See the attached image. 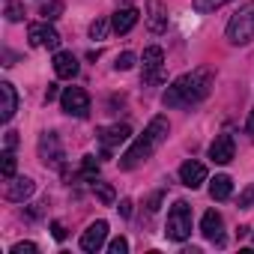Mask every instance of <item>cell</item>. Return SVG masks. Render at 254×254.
Listing matches in <instances>:
<instances>
[{"label":"cell","mask_w":254,"mask_h":254,"mask_svg":"<svg viewBox=\"0 0 254 254\" xmlns=\"http://www.w3.org/2000/svg\"><path fill=\"white\" fill-rule=\"evenodd\" d=\"M212 90V72L209 69H194L180 75L162 96L165 108H191L197 102H203Z\"/></svg>","instance_id":"cell-1"},{"label":"cell","mask_w":254,"mask_h":254,"mask_svg":"<svg viewBox=\"0 0 254 254\" xmlns=\"http://www.w3.org/2000/svg\"><path fill=\"white\" fill-rule=\"evenodd\" d=\"M168 129H171V126H168L165 117H153L150 126L144 129V135H141L129 150H126V156L120 159V168H123V171H132V168H138L141 162H147V159L162 147V141L168 138Z\"/></svg>","instance_id":"cell-2"},{"label":"cell","mask_w":254,"mask_h":254,"mask_svg":"<svg viewBox=\"0 0 254 254\" xmlns=\"http://www.w3.org/2000/svg\"><path fill=\"white\" fill-rule=\"evenodd\" d=\"M254 39V0L242 6L230 21H227V42L233 45H248Z\"/></svg>","instance_id":"cell-3"},{"label":"cell","mask_w":254,"mask_h":254,"mask_svg":"<svg viewBox=\"0 0 254 254\" xmlns=\"http://www.w3.org/2000/svg\"><path fill=\"white\" fill-rule=\"evenodd\" d=\"M168 239L174 242H186L191 236V206L186 200H177L168 212V227H165Z\"/></svg>","instance_id":"cell-4"},{"label":"cell","mask_w":254,"mask_h":254,"mask_svg":"<svg viewBox=\"0 0 254 254\" xmlns=\"http://www.w3.org/2000/svg\"><path fill=\"white\" fill-rule=\"evenodd\" d=\"M60 105H63V111L69 117H87L90 114V96L81 87H66L60 93Z\"/></svg>","instance_id":"cell-5"},{"label":"cell","mask_w":254,"mask_h":254,"mask_svg":"<svg viewBox=\"0 0 254 254\" xmlns=\"http://www.w3.org/2000/svg\"><path fill=\"white\" fill-rule=\"evenodd\" d=\"M132 138V129L126 123H117V126H105L99 129V141H102V159H111V150L120 147L123 141Z\"/></svg>","instance_id":"cell-6"},{"label":"cell","mask_w":254,"mask_h":254,"mask_svg":"<svg viewBox=\"0 0 254 254\" xmlns=\"http://www.w3.org/2000/svg\"><path fill=\"white\" fill-rule=\"evenodd\" d=\"M162 63H165V51L159 45H150L144 51V84H162Z\"/></svg>","instance_id":"cell-7"},{"label":"cell","mask_w":254,"mask_h":254,"mask_svg":"<svg viewBox=\"0 0 254 254\" xmlns=\"http://www.w3.org/2000/svg\"><path fill=\"white\" fill-rule=\"evenodd\" d=\"M27 36H30V45H36V48H57V45H60V33H57L48 21L30 24V27H27Z\"/></svg>","instance_id":"cell-8"},{"label":"cell","mask_w":254,"mask_h":254,"mask_svg":"<svg viewBox=\"0 0 254 254\" xmlns=\"http://www.w3.org/2000/svg\"><path fill=\"white\" fill-rule=\"evenodd\" d=\"M39 156H42V162L51 165V168H60V165H63V147H60V141H57L54 132H45V135L39 138Z\"/></svg>","instance_id":"cell-9"},{"label":"cell","mask_w":254,"mask_h":254,"mask_svg":"<svg viewBox=\"0 0 254 254\" xmlns=\"http://www.w3.org/2000/svg\"><path fill=\"white\" fill-rule=\"evenodd\" d=\"M105 236H108V221H93L84 233H81V248L84 251H99L105 245Z\"/></svg>","instance_id":"cell-10"},{"label":"cell","mask_w":254,"mask_h":254,"mask_svg":"<svg viewBox=\"0 0 254 254\" xmlns=\"http://www.w3.org/2000/svg\"><path fill=\"white\" fill-rule=\"evenodd\" d=\"M233 138L230 135H218L212 144H209V159L215 162V165H227V162H233Z\"/></svg>","instance_id":"cell-11"},{"label":"cell","mask_w":254,"mask_h":254,"mask_svg":"<svg viewBox=\"0 0 254 254\" xmlns=\"http://www.w3.org/2000/svg\"><path fill=\"white\" fill-rule=\"evenodd\" d=\"M180 183L189 186V189H200L206 183V168L200 162H183L180 168Z\"/></svg>","instance_id":"cell-12"},{"label":"cell","mask_w":254,"mask_h":254,"mask_svg":"<svg viewBox=\"0 0 254 254\" xmlns=\"http://www.w3.org/2000/svg\"><path fill=\"white\" fill-rule=\"evenodd\" d=\"M0 99H3V105H0V120L9 123L15 117V111H18V93H15V87L9 81L0 84Z\"/></svg>","instance_id":"cell-13"},{"label":"cell","mask_w":254,"mask_h":254,"mask_svg":"<svg viewBox=\"0 0 254 254\" xmlns=\"http://www.w3.org/2000/svg\"><path fill=\"white\" fill-rule=\"evenodd\" d=\"M33 191H36V183H33L30 177H18V180H12V183L6 186V200L24 203V200H27Z\"/></svg>","instance_id":"cell-14"},{"label":"cell","mask_w":254,"mask_h":254,"mask_svg":"<svg viewBox=\"0 0 254 254\" xmlns=\"http://www.w3.org/2000/svg\"><path fill=\"white\" fill-rule=\"evenodd\" d=\"M54 72H57V78L72 81V78L78 75V60H75V54H72V51H57V54H54Z\"/></svg>","instance_id":"cell-15"},{"label":"cell","mask_w":254,"mask_h":254,"mask_svg":"<svg viewBox=\"0 0 254 254\" xmlns=\"http://www.w3.org/2000/svg\"><path fill=\"white\" fill-rule=\"evenodd\" d=\"M147 24L153 33H165L168 30V12L162 6V0H150L147 3Z\"/></svg>","instance_id":"cell-16"},{"label":"cell","mask_w":254,"mask_h":254,"mask_svg":"<svg viewBox=\"0 0 254 254\" xmlns=\"http://www.w3.org/2000/svg\"><path fill=\"white\" fill-rule=\"evenodd\" d=\"M138 18H141V12H138V9L126 6V9L114 12V21H111V27H114L117 33H129V30H132V27L138 24Z\"/></svg>","instance_id":"cell-17"},{"label":"cell","mask_w":254,"mask_h":254,"mask_svg":"<svg viewBox=\"0 0 254 254\" xmlns=\"http://www.w3.org/2000/svg\"><path fill=\"white\" fill-rule=\"evenodd\" d=\"M200 233H203L206 239H212V242H221V215H218L215 209L203 212V218H200Z\"/></svg>","instance_id":"cell-18"},{"label":"cell","mask_w":254,"mask_h":254,"mask_svg":"<svg viewBox=\"0 0 254 254\" xmlns=\"http://www.w3.org/2000/svg\"><path fill=\"white\" fill-rule=\"evenodd\" d=\"M209 194H212V200H227V197L233 194V180H230L227 174H218V177L209 183Z\"/></svg>","instance_id":"cell-19"},{"label":"cell","mask_w":254,"mask_h":254,"mask_svg":"<svg viewBox=\"0 0 254 254\" xmlns=\"http://www.w3.org/2000/svg\"><path fill=\"white\" fill-rule=\"evenodd\" d=\"M60 12H63V0H48V3H42V9H39V15H42L45 21L60 18Z\"/></svg>","instance_id":"cell-20"},{"label":"cell","mask_w":254,"mask_h":254,"mask_svg":"<svg viewBox=\"0 0 254 254\" xmlns=\"http://www.w3.org/2000/svg\"><path fill=\"white\" fill-rule=\"evenodd\" d=\"M81 177H84V180H96V177H99V162H96V156H84V159H81Z\"/></svg>","instance_id":"cell-21"},{"label":"cell","mask_w":254,"mask_h":254,"mask_svg":"<svg viewBox=\"0 0 254 254\" xmlns=\"http://www.w3.org/2000/svg\"><path fill=\"white\" fill-rule=\"evenodd\" d=\"M93 191H96V197L105 203V206H114V200H117V194H114V189L108 186V183H96L93 186Z\"/></svg>","instance_id":"cell-22"},{"label":"cell","mask_w":254,"mask_h":254,"mask_svg":"<svg viewBox=\"0 0 254 254\" xmlns=\"http://www.w3.org/2000/svg\"><path fill=\"white\" fill-rule=\"evenodd\" d=\"M0 159H3V162H0V171H3V177L12 180V177H15V156H12V150H6Z\"/></svg>","instance_id":"cell-23"},{"label":"cell","mask_w":254,"mask_h":254,"mask_svg":"<svg viewBox=\"0 0 254 254\" xmlns=\"http://www.w3.org/2000/svg\"><path fill=\"white\" fill-rule=\"evenodd\" d=\"M108 18H96L93 24H90V39H105L108 36Z\"/></svg>","instance_id":"cell-24"},{"label":"cell","mask_w":254,"mask_h":254,"mask_svg":"<svg viewBox=\"0 0 254 254\" xmlns=\"http://www.w3.org/2000/svg\"><path fill=\"white\" fill-rule=\"evenodd\" d=\"M224 3H230V0H194V9H197V12H215V9H221Z\"/></svg>","instance_id":"cell-25"},{"label":"cell","mask_w":254,"mask_h":254,"mask_svg":"<svg viewBox=\"0 0 254 254\" xmlns=\"http://www.w3.org/2000/svg\"><path fill=\"white\" fill-rule=\"evenodd\" d=\"M6 18L9 21H21L24 18V6L18 3V0H6Z\"/></svg>","instance_id":"cell-26"},{"label":"cell","mask_w":254,"mask_h":254,"mask_svg":"<svg viewBox=\"0 0 254 254\" xmlns=\"http://www.w3.org/2000/svg\"><path fill=\"white\" fill-rule=\"evenodd\" d=\"M114 66H117L120 72H126V69H132V66H135V54H132V51H123V54L117 57V63H114Z\"/></svg>","instance_id":"cell-27"},{"label":"cell","mask_w":254,"mask_h":254,"mask_svg":"<svg viewBox=\"0 0 254 254\" xmlns=\"http://www.w3.org/2000/svg\"><path fill=\"white\" fill-rule=\"evenodd\" d=\"M239 206H242V209H251V206H254V183L239 194Z\"/></svg>","instance_id":"cell-28"},{"label":"cell","mask_w":254,"mask_h":254,"mask_svg":"<svg viewBox=\"0 0 254 254\" xmlns=\"http://www.w3.org/2000/svg\"><path fill=\"white\" fill-rule=\"evenodd\" d=\"M108 251H111V254H126V251H129V242H126L123 236H117V239L108 245Z\"/></svg>","instance_id":"cell-29"},{"label":"cell","mask_w":254,"mask_h":254,"mask_svg":"<svg viewBox=\"0 0 254 254\" xmlns=\"http://www.w3.org/2000/svg\"><path fill=\"white\" fill-rule=\"evenodd\" d=\"M39 248L33 245V242H18V245H12V254H36Z\"/></svg>","instance_id":"cell-30"},{"label":"cell","mask_w":254,"mask_h":254,"mask_svg":"<svg viewBox=\"0 0 254 254\" xmlns=\"http://www.w3.org/2000/svg\"><path fill=\"white\" fill-rule=\"evenodd\" d=\"M51 236H54L57 242L66 239V227H63V221H54V224H51Z\"/></svg>","instance_id":"cell-31"},{"label":"cell","mask_w":254,"mask_h":254,"mask_svg":"<svg viewBox=\"0 0 254 254\" xmlns=\"http://www.w3.org/2000/svg\"><path fill=\"white\" fill-rule=\"evenodd\" d=\"M245 135H248V138L254 141V108L248 111V120H245Z\"/></svg>","instance_id":"cell-32"},{"label":"cell","mask_w":254,"mask_h":254,"mask_svg":"<svg viewBox=\"0 0 254 254\" xmlns=\"http://www.w3.org/2000/svg\"><path fill=\"white\" fill-rule=\"evenodd\" d=\"M120 212H123L126 218H129V215H132V200H129V197H126V200L120 203Z\"/></svg>","instance_id":"cell-33"},{"label":"cell","mask_w":254,"mask_h":254,"mask_svg":"<svg viewBox=\"0 0 254 254\" xmlns=\"http://www.w3.org/2000/svg\"><path fill=\"white\" fill-rule=\"evenodd\" d=\"M18 144V132H6V150H12Z\"/></svg>","instance_id":"cell-34"},{"label":"cell","mask_w":254,"mask_h":254,"mask_svg":"<svg viewBox=\"0 0 254 254\" xmlns=\"http://www.w3.org/2000/svg\"><path fill=\"white\" fill-rule=\"evenodd\" d=\"M45 99L51 102V99H57V84H48V90H45Z\"/></svg>","instance_id":"cell-35"},{"label":"cell","mask_w":254,"mask_h":254,"mask_svg":"<svg viewBox=\"0 0 254 254\" xmlns=\"http://www.w3.org/2000/svg\"><path fill=\"white\" fill-rule=\"evenodd\" d=\"M159 200H162V194H153V197H150V212L159 209Z\"/></svg>","instance_id":"cell-36"}]
</instances>
